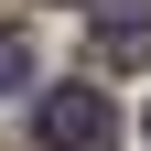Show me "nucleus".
I'll return each mask as SVG.
<instances>
[{"label":"nucleus","instance_id":"nucleus-1","mask_svg":"<svg viewBox=\"0 0 151 151\" xmlns=\"http://www.w3.org/2000/svg\"><path fill=\"white\" fill-rule=\"evenodd\" d=\"M32 119H43V140H54V151H108V140H119V119H108L97 86H54Z\"/></svg>","mask_w":151,"mask_h":151},{"label":"nucleus","instance_id":"nucleus-2","mask_svg":"<svg viewBox=\"0 0 151 151\" xmlns=\"http://www.w3.org/2000/svg\"><path fill=\"white\" fill-rule=\"evenodd\" d=\"M86 54H97L108 76H140V65H151V11H97Z\"/></svg>","mask_w":151,"mask_h":151},{"label":"nucleus","instance_id":"nucleus-3","mask_svg":"<svg viewBox=\"0 0 151 151\" xmlns=\"http://www.w3.org/2000/svg\"><path fill=\"white\" fill-rule=\"evenodd\" d=\"M22 76H32V43H22V32H0V97H22Z\"/></svg>","mask_w":151,"mask_h":151},{"label":"nucleus","instance_id":"nucleus-4","mask_svg":"<svg viewBox=\"0 0 151 151\" xmlns=\"http://www.w3.org/2000/svg\"><path fill=\"white\" fill-rule=\"evenodd\" d=\"M97 11H151V0H97Z\"/></svg>","mask_w":151,"mask_h":151},{"label":"nucleus","instance_id":"nucleus-5","mask_svg":"<svg viewBox=\"0 0 151 151\" xmlns=\"http://www.w3.org/2000/svg\"><path fill=\"white\" fill-rule=\"evenodd\" d=\"M140 140H151V119H140Z\"/></svg>","mask_w":151,"mask_h":151}]
</instances>
